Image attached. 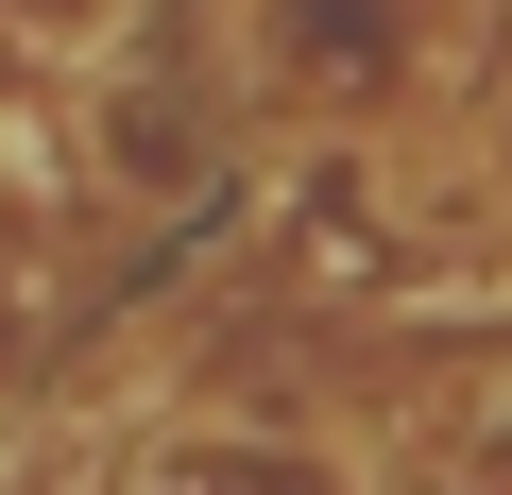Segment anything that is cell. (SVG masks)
Listing matches in <instances>:
<instances>
[{
  "label": "cell",
  "instance_id": "2",
  "mask_svg": "<svg viewBox=\"0 0 512 495\" xmlns=\"http://www.w3.org/2000/svg\"><path fill=\"white\" fill-rule=\"evenodd\" d=\"M0 35H35L52 69H103V52L137 35V0H0Z\"/></svg>",
  "mask_w": 512,
  "mask_h": 495
},
{
  "label": "cell",
  "instance_id": "1",
  "mask_svg": "<svg viewBox=\"0 0 512 495\" xmlns=\"http://www.w3.org/2000/svg\"><path fill=\"white\" fill-rule=\"evenodd\" d=\"M86 171H103L120 205H188V188H205V120L103 52V103H86Z\"/></svg>",
  "mask_w": 512,
  "mask_h": 495
},
{
  "label": "cell",
  "instance_id": "3",
  "mask_svg": "<svg viewBox=\"0 0 512 495\" xmlns=\"http://www.w3.org/2000/svg\"><path fill=\"white\" fill-rule=\"evenodd\" d=\"M0 291H18V274H0Z\"/></svg>",
  "mask_w": 512,
  "mask_h": 495
}]
</instances>
